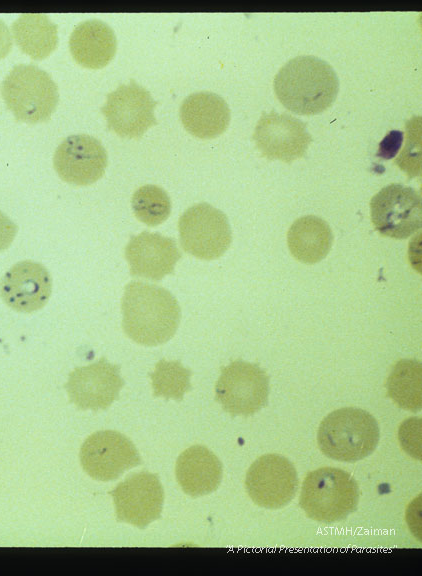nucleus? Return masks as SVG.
I'll use <instances>...</instances> for the list:
<instances>
[{"label":"nucleus","mask_w":422,"mask_h":576,"mask_svg":"<svg viewBox=\"0 0 422 576\" xmlns=\"http://www.w3.org/2000/svg\"><path fill=\"white\" fill-rule=\"evenodd\" d=\"M273 86L286 109L299 115H316L335 101L339 81L326 61L312 55H300L280 68Z\"/></svg>","instance_id":"obj_1"},{"label":"nucleus","mask_w":422,"mask_h":576,"mask_svg":"<svg viewBox=\"0 0 422 576\" xmlns=\"http://www.w3.org/2000/svg\"><path fill=\"white\" fill-rule=\"evenodd\" d=\"M122 313L126 335L146 346L167 342L180 322V308L174 296L160 286L143 282L126 286Z\"/></svg>","instance_id":"obj_2"},{"label":"nucleus","mask_w":422,"mask_h":576,"mask_svg":"<svg viewBox=\"0 0 422 576\" xmlns=\"http://www.w3.org/2000/svg\"><path fill=\"white\" fill-rule=\"evenodd\" d=\"M380 432L376 419L360 408H340L320 423L318 446L327 457L355 462L369 456L377 447Z\"/></svg>","instance_id":"obj_3"},{"label":"nucleus","mask_w":422,"mask_h":576,"mask_svg":"<svg viewBox=\"0 0 422 576\" xmlns=\"http://www.w3.org/2000/svg\"><path fill=\"white\" fill-rule=\"evenodd\" d=\"M359 501V487L348 472L322 467L309 472L302 484L299 503L312 520L334 523L354 512Z\"/></svg>","instance_id":"obj_4"},{"label":"nucleus","mask_w":422,"mask_h":576,"mask_svg":"<svg viewBox=\"0 0 422 576\" xmlns=\"http://www.w3.org/2000/svg\"><path fill=\"white\" fill-rule=\"evenodd\" d=\"M2 96L16 120L28 123L48 120L59 100L54 80L32 64L13 67L3 80Z\"/></svg>","instance_id":"obj_5"},{"label":"nucleus","mask_w":422,"mask_h":576,"mask_svg":"<svg viewBox=\"0 0 422 576\" xmlns=\"http://www.w3.org/2000/svg\"><path fill=\"white\" fill-rule=\"evenodd\" d=\"M178 229L183 249L200 259L219 258L232 240L226 215L208 203L188 208L179 218Z\"/></svg>","instance_id":"obj_6"},{"label":"nucleus","mask_w":422,"mask_h":576,"mask_svg":"<svg viewBox=\"0 0 422 576\" xmlns=\"http://www.w3.org/2000/svg\"><path fill=\"white\" fill-rule=\"evenodd\" d=\"M269 377L258 365L242 360L221 369L215 386L216 400L232 415H252L268 400Z\"/></svg>","instance_id":"obj_7"},{"label":"nucleus","mask_w":422,"mask_h":576,"mask_svg":"<svg viewBox=\"0 0 422 576\" xmlns=\"http://www.w3.org/2000/svg\"><path fill=\"white\" fill-rule=\"evenodd\" d=\"M421 207L418 191L402 184H390L372 197L371 221L381 235L406 239L421 227Z\"/></svg>","instance_id":"obj_8"},{"label":"nucleus","mask_w":422,"mask_h":576,"mask_svg":"<svg viewBox=\"0 0 422 576\" xmlns=\"http://www.w3.org/2000/svg\"><path fill=\"white\" fill-rule=\"evenodd\" d=\"M249 497L258 506L278 509L295 496L298 476L294 465L279 454H266L250 466L245 478Z\"/></svg>","instance_id":"obj_9"},{"label":"nucleus","mask_w":422,"mask_h":576,"mask_svg":"<svg viewBox=\"0 0 422 576\" xmlns=\"http://www.w3.org/2000/svg\"><path fill=\"white\" fill-rule=\"evenodd\" d=\"M80 462L93 479L111 481L141 463L134 444L123 434L105 430L91 434L82 444Z\"/></svg>","instance_id":"obj_10"},{"label":"nucleus","mask_w":422,"mask_h":576,"mask_svg":"<svg viewBox=\"0 0 422 576\" xmlns=\"http://www.w3.org/2000/svg\"><path fill=\"white\" fill-rule=\"evenodd\" d=\"M155 106L149 91L131 80L107 95L101 112L110 130L122 137L136 138L156 124Z\"/></svg>","instance_id":"obj_11"},{"label":"nucleus","mask_w":422,"mask_h":576,"mask_svg":"<svg viewBox=\"0 0 422 576\" xmlns=\"http://www.w3.org/2000/svg\"><path fill=\"white\" fill-rule=\"evenodd\" d=\"M256 147L270 160L286 163L303 157L312 141L306 124L286 113H263L253 133Z\"/></svg>","instance_id":"obj_12"},{"label":"nucleus","mask_w":422,"mask_h":576,"mask_svg":"<svg viewBox=\"0 0 422 576\" xmlns=\"http://www.w3.org/2000/svg\"><path fill=\"white\" fill-rule=\"evenodd\" d=\"M115 504L116 518L145 528L160 517L164 491L156 474L140 472L133 474L110 492Z\"/></svg>","instance_id":"obj_13"},{"label":"nucleus","mask_w":422,"mask_h":576,"mask_svg":"<svg viewBox=\"0 0 422 576\" xmlns=\"http://www.w3.org/2000/svg\"><path fill=\"white\" fill-rule=\"evenodd\" d=\"M108 162L102 143L86 134L71 135L57 147L53 165L64 181L89 185L100 179Z\"/></svg>","instance_id":"obj_14"},{"label":"nucleus","mask_w":422,"mask_h":576,"mask_svg":"<svg viewBox=\"0 0 422 576\" xmlns=\"http://www.w3.org/2000/svg\"><path fill=\"white\" fill-rule=\"evenodd\" d=\"M123 384L119 367L102 358L72 371L66 390L70 401L78 408L102 410L117 399Z\"/></svg>","instance_id":"obj_15"},{"label":"nucleus","mask_w":422,"mask_h":576,"mask_svg":"<svg viewBox=\"0 0 422 576\" xmlns=\"http://www.w3.org/2000/svg\"><path fill=\"white\" fill-rule=\"evenodd\" d=\"M52 290L51 276L40 263L22 261L15 264L0 282L2 300L17 312L30 313L41 309Z\"/></svg>","instance_id":"obj_16"},{"label":"nucleus","mask_w":422,"mask_h":576,"mask_svg":"<svg viewBox=\"0 0 422 576\" xmlns=\"http://www.w3.org/2000/svg\"><path fill=\"white\" fill-rule=\"evenodd\" d=\"M125 256L133 276L160 280L173 272L181 253L172 238L142 232L130 239Z\"/></svg>","instance_id":"obj_17"},{"label":"nucleus","mask_w":422,"mask_h":576,"mask_svg":"<svg viewBox=\"0 0 422 576\" xmlns=\"http://www.w3.org/2000/svg\"><path fill=\"white\" fill-rule=\"evenodd\" d=\"M184 128L198 138H214L222 134L230 122V109L219 95L200 91L187 96L180 106Z\"/></svg>","instance_id":"obj_18"},{"label":"nucleus","mask_w":422,"mask_h":576,"mask_svg":"<svg viewBox=\"0 0 422 576\" xmlns=\"http://www.w3.org/2000/svg\"><path fill=\"white\" fill-rule=\"evenodd\" d=\"M176 478L182 490L198 497L215 491L222 479V464L208 448L200 445L186 449L176 462Z\"/></svg>","instance_id":"obj_19"},{"label":"nucleus","mask_w":422,"mask_h":576,"mask_svg":"<svg viewBox=\"0 0 422 576\" xmlns=\"http://www.w3.org/2000/svg\"><path fill=\"white\" fill-rule=\"evenodd\" d=\"M69 48L78 64L97 69L106 66L112 60L117 40L108 24L93 19L75 27L70 35Z\"/></svg>","instance_id":"obj_20"},{"label":"nucleus","mask_w":422,"mask_h":576,"mask_svg":"<svg viewBox=\"0 0 422 576\" xmlns=\"http://www.w3.org/2000/svg\"><path fill=\"white\" fill-rule=\"evenodd\" d=\"M332 243L333 234L330 226L317 216L298 218L287 233V244L291 254L306 264H314L325 258Z\"/></svg>","instance_id":"obj_21"},{"label":"nucleus","mask_w":422,"mask_h":576,"mask_svg":"<svg viewBox=\"0 0 422 576\" xmlns=\"http://www.w3.org/2000/svg\"><path fill=\"white\" fill-rule=\"evenodd\" d=\"M12 34L20 49L35 60L47 57L57 46V26L45 14H22L12 24Z\"/></svg>","instance_id":"obj_22"},{"label":"nucleus","mask_w":422,"mask_h":576,"mask_svg":"<svg viewBox=\"0 0 422 576\" xmlns=\"http://www.w3.org/2000/svg\"><path fill=\"white\" fill-rule=\"evenodd\" d=\"M422 366L414 359L398 361L387 378L389 397L405 410L416 412L422 406Z\"/></svg>","instance_id":"obj_23"},{"label":"nucleus","mask_w":422,"mask_h":576,"mask_svg":"<svg viewBox=\"0 0 422 576\" xmlns=\"http://www.w3.org/2000/svg\"><path fill=\"white\" fill-rule=\"evenodd\" d=\"M135 216L148 226L163 223L170 215L171 202L167 192L157 185H144L132 196Z\"/></svg>","instance_id":"obj_24"},{"label":"nucleus","mask_w":422,"mask_h":576,"mask_svg":"<svg viewBox=\"0 0 422 576\" xmlns=\"http://www.w3.org/2000/svg\"><path fill=\"white\" fill-rule=\"evenodd\" d=\"M190 376L180 362L160 360L151 374L154 396L181 400L191 388Z\"/></svg>","instance_id":"obj_25"},{"label":"nucleus","mask_w":422,"mask_h":576,"mask_svg":"<svg viewBox=\"0 0 422 576\" xmlns=\"http://www.w3.org/2000/svg\"><path fill=\"white\" fill-rule=\"evenodd\" d=\"M421 420L411 418L403 422L399 429V439L402 447L414 458H421Z\"/></svg>","instance_id":"obj_26"},{"label":"nucleus","mask_w":422,"mask_h":576,"mask_svg":"<svg viewBox=\"0 0 422 576\" xmlns=\"http://www.w3.org/2000/svg\"><path fill=\"white\" fill-rule=\"evenodd\" d=\"M17 232V226L0 211V252L7 249Z\"/></svg>","instance_id":"obj_27"},{"label":"nucleus","mask_w":422,"mask_h":576,"mask_svg":"<svg viewBox=\"0 0 422 576\" xmlns=\"http://www.w3.org/2000/svg\"><path fill=\"white\" fill-rule=\"evenodd\" d=\"M12 48V39L6 24L0 20V59L4 58Z\"/></svg>","instance_id":"obj_28"}]
</instances>
